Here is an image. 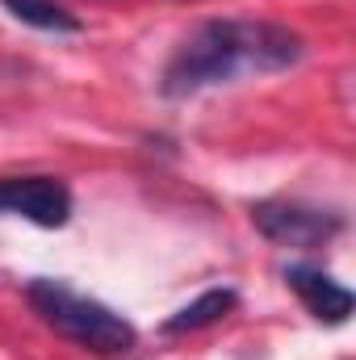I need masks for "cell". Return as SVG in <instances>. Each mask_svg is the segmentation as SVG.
Listing matches in <instances>:
<instances>
[{
	"instance_id": "4",
	"label": "cell",
	"mask_w": 356,
	"mask_h": 360,
	"mask_svg": "<svg viewBox=\"0 0 356 360\" xmlns=\"http://www.w3.org/2000/svg\"><path fill=\"white\" fill-rule=\"evenodd\" d=\"M76 197L63 176L46 172H25V176H0V214L25 218L42 231H59L72 222Z\"/></svg>"
},
{
	"instance_id": "6",
	"label": "cell",
	"mask_w": 356,
	"mask_h": 360,
	"mask_svg": "<svg viewBox=\"0 0 356 360\" xmlns=\"http://www.w3.org/2000/svg\"><path fill=\"white\" fill-rule=\"evenodd\" d=\"M235 310H239V289L218 285V289H205L201 297H193L189 306H180L177 314H168L160 331H164L168 340H177V335H193V331H205V327L222 323V319L235 314Z\"/></svg>"
},
{
	"instance_id": "7",
	"label": "cell",
	"mask_w": 356,
	"mask_h": 360,
	"mask_svg": "<svg viewBox=\"0 0 356 360\" xmlns=\"http://www.w3.org/2000/svg\"><path fill=\"white\" fill-rule=\"evenodd\" d=\"M21 25H30V30H42V34H80L84 30V21L72 13V8H63V4H55V0H0Z\"/></svg>"
},
{
	"instance_id": "1",
	"label": "cell",
	"mask_w": 356,
	"mask_h": 360,
	"mask_svg": "<svg viewBox=\"0 0 356 360\" xmlns=\"http://www.w3.org/2000/svg\"><path fill=\"white\" fill-rule=\"evenodd\" d=\"M306 59V38L265 17H210L197 21L164 63L160 92L189 101L205 89L235 84L239 76H276Z\"/></svg>"
},
{
	"instance_id": "2",
	"label": "cell",
	"mask_w": 356,
	"mask_h": 360,
	"mask_svg": "<svg viewBox=\"0 0 356 360\" xmlns=\"http://www.w3.org/2000/svg\"><path fill=\"white\" fill-rule=\"evenodd\" d=\"M25 302L59 340L84 348L92 356L122 360L139 348V327L122 310L72 289L63 276H34L25 285Z\"/></svg>"
},
{
	"instance_id": "5",
	"label": "cell",
	"mask_w": 356,
	"mask_h": 360,
	"mask_svg": "<svg viewBox=\"0 0 356 360\" xmlns=\"http://www.w3.org/2000/svg\"><path fill=\"white\" fill-rule=\"evenodd\" d=\"M281 276H285V285L298 293V302L306 306V314H310L314 323L340 327V323H348V319H352V310H356L352 289H348V285H340L327 269L298 260V264H289Z\"/></svg>"
},
{
	"instance_id": "3",
	"label": "cell",
	"mask_w": 356,
	"mask_h": 360,
	"mask_svg": "<svg viewBox=\"0 0 356 360\" xmlns=\"http://www.w3.org/2000/svg\"><path fill=\"white\" fill-rule=\"evenodd\" d=\"M252 226L276 248H293V252H314L323 243H331L344 231V214L331 210H314L302 201H281L268 197L252 205Z\"/></svg>"
}]
</instances>
